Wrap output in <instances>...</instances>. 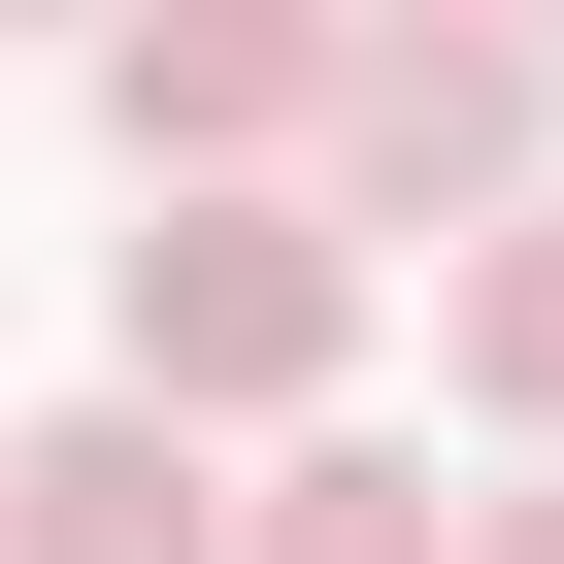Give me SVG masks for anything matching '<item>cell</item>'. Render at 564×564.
<instances>
[{"label":"cell","instance_id":"cell-6","mask_svg":"<svg viewBox=\"0 0 564 564\" xmlns=\"http://www.w3.org/2000/svg\"><path fill=\"white\" fill-rule=\"evenodd\" d=\"M432 333H465V399H498V432H531V465H564V199H531V232H465V265H432Z\"/></svg>","mask_w":564,"mask_h":564},{"label":"cell","instance_id":"cell-3","mask_svg":"<svg viewBox=\"0 0 564 564\" xmlns=\"http://www.w3.org/2000/svg\"><path fill=\"white\" fill-rule=\"evenodd\" d=\"M333 67H366V0H133L100 133H133V199H300L333 166Z\"/></svg>","mask_w":564,"mask_h":564},{"label":"cell","instance_id":"cell-7","mask_svg":"<svg viewBox=\"0 0 564 564\" xmlns=\"http://www.w3.org/2000/svg\"><path fill=\"white\" fill-rule=\"evenodd\" d=\"M465 564H564V465H531V498H465Z\"/></svg>","mask_w":564,"mask_h":564},{"label":"cell","instance_id":"cell-2","mask_svg":"<svg viewBox=\"0 0 564 564\" xmlns=\"http://www.w3.org/2000/svg\"><path fill=\"white\" fill-rule=\"evenodd\" d=\"M531 199H564V34H531V0H366L333 232H531Z\"/></svg>","mask_w":564,"mask_h":564},{"label":"cell","instance_id":"cell-4","mask_svg":"<svg viewBox=\"0 0 564 564\" xmlns=\"http://www.w3.org/2000/svg\"><path fill=\"white\" fill-rule=\"evenodd\" d=\"M0 564H232V498L166 399H67V432H0Z\"/></svg>","mask_w":564,"mask_h":564},{"label":"cell","instance_id":"cell-5","mask_svg":"<svg viewBox=\"0 0 564 564\" xmlns=\"http://www.w3.org/2000/svg\"><path fill=\"white\" fill-rule=\"evenodd\" d=\"M232 564H465V498H432L399 432H300V465L232 498Z\"/></svg>","mask_w":564,"mask_h":564},{"label":"cell","instance_id":"cell-8","mask_svg":"<svg viewBox=\"0 0 564 564\" xmlns=\"http://www.w3.org/2000/svg\"><path fill=\"white\" fill-rule=\"evenodd\" d=\"M100 34H133V0H100Z\"/></svg>","mask_w":564,"mask_h":564},{"label":"cell","instance_id":"cell-1","mask_svg":"<svg viewBox=\"0 0 564 564\" xmlns=\"http://www.w3.org/2000/svg\"><path fill=\"white\" fill-rule=\"evenodd\" d=\"M333 366H366V232H333V199H133V265H100V399L265 432V399H333Z\"/></svg>","mask_w":564,"mask_h":564},{"label":"cell","instance_id":"cell-9","mask_svg":"<svg viewBox=\"0 0 564 564\" xmlns=\"http://www.w3.org/2000/svg\"><path fill=\"white\" fill-rule=\"evenodd\" d=\"M531 34H564V0H531Z\"/></svg>","mask_w":564,"mask_h":564}]
</instances>
